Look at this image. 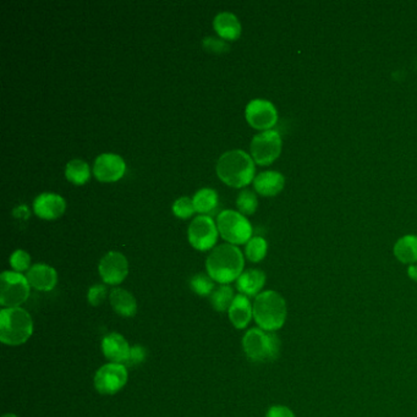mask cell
Here are the masks:
<instances>
[{"mask_svg":"<svg viewBox=\"0 0 417 417\" xmlns=\"http://www.w3.org/2000/svg\"><path fill=\"white\" fill-rule=\"evenodd\" d=\"M244 254L241 250L231 244L219 245L206 260L209 277L222 285L238 280L244 272Z\"/></svg>","mask_w":417,"mask_h":417,"instance_id":"obj_1","label":"cell"},{"mask_svg":"<svg viewBox=\"0 0 417 417\" xmlns=\"http://www.w3.org/2000/svg\"><path fill=\"white\" fill-rule=\"evenodd\" d=\"M215 172L219 179L231 188H244L254 181V161L243 149H230L219 157Z\"/></svg>","mask_w":417,"mask_h":417,"instance_id":"obj_2","label":"cell"},{"mask_svg":"<svg viewBox=\"0 0 417 417\" xmlns=\"http://www.w3.org/2000/svg\"><path fill=\"white\" fill-rule=\"evenodd\" d=\"M254 318L261 329L275 332L284 326L288 307L284 297L275 291H262L254 302Z\"/></svg>","mask_w":417,"mask_h":417,"instance_id":"obj_3","label":"cell"},{"mask_svg":"<svg viewBox=\"0 0 417 417\" xmlns=\"http://www.w3.org/2000/svg\"><path fill=\"white\" fill-rule=\"evenodd\" d=\"M32 332L33 322L27 311L11 307L0 312V341L6 345L24 344L30 339Z\"/></svg>","mask_w":417,"mask_h":417,"instance_id":"obj_4","label":"cell"},{"mask_svg":"<svg viewBox=\"0 0 417 417\" xmlns=\"http://www.w3.org/2000/svg\"><path fill=\"white\" fill-rule=\"evenodd\" d=\"M243 348L251 361H275L279 357L280 341L275 332L251 328L243 338Z\"/></svg>","mask_w":417,"mask_h":417,"instance_id":"obj_5","label":"cell"},{"mask_svg":"<svg viewBox=\"0 0 417 417\" xmlns=\"http://www.w3.org/2000/svg\"><path fill=\"white\" fill-rule=\"evenodd\" d=\"M219 234L228 244H247L252 238V225L244 214L234 209H225L217 218Z\"/></svg>","mask_w":417,"mask_h":417,"instance_id":"obj_6","label":"cell"},{"mask_svg":"<svg viewBox=\"0 0 417 417\" xmlns=\"http://www.w3.org/2000/svg\"><path fill=\"white\" fill-rule=\"evenodd\" d=\"M31 285L25 275L6 270L0 275V304L6 309L20 307L30 296Z\"/></svg>","mask_w":417,"mask_h":417,"instance_id":"obj_7","label":"cell"},{"mask_svg":"<svg viewBox=\"0 0 417 417\" xmlns=\"http://www.w3.org/2000/svg\"><path fill=\"white\" fill-rule=\"evenodd\" d=\"M283 148L281 136L277 130H268L254 135L250 151L254 163L260 165H270L279 158Z\"/></svg>","mask_w":417,"mask_h":417,"instance_id":"obj_8","label":"cell"},{"mask_svg":"<svg viewBox=\"0 0 417 417\" xmlns=\"http://www.w3.org/2000/svg\"><path fill=\"white\" fill-rule=\"evenodd\" d=\"M218 235V227L209 215H197L188 225V241L194 249L199 251L213 249Z\"/></svg>","mask_w":417,"mask_h":417,"instance_id":"obj_9","label":"cell"},{"mask_svg":"<svg viewBox=\"0 0 417 417\" xmlns=\"http://www.w3.org/2000/svg\"><path fill=\"white\" fill-rule=\"evenodd\" d=\"M245 117L251 126L256 130L268 131L278 122V111L273 103L256 98L250 101L245 108Z\"/></svg>","mask_w":417,"mask_h":417,"instance_id":"obj_10","label":"cell"},{"mask_svg":"<svg viewBox=\"0 0 417 417\" xmlns=\"http://www.w3.org/2000/svg\"><path fill=\"white\" fill-rule=\"evenodd\" d=\"M127 368L122 363H107L95 376V387L101 394L113 395L126 384Z\"/></svg>","mask_w":417,"mask_h":417,"instance_id":"obj_11","label":"cell"},{"mask_svg":"<svg viewBox=\"0 0 417 417\" xmlns=\"http://www.w3.org/2000/svg\"><path fill=\"white\" fill-rule=\"evenodd\" d=\"M98 270L106 284H120L129 275V262L122 252L109 251L99 261Z\"/></svg>","mask_w":417,"mask_h":417,"instance_id":"obj_12","label":"cell"},{"mask_svg":"<svg viewBox=\"0 0 417 417\" xmlns=\"http://www.w3.org/2000/svg\"><path fill=\"white\" fill-rule=\"evenodd\" d=\"M126 172V163L122 156L115 153H102L95 159L93 174L99 181L113 183L124 177Z\"/></svg>","mask_w":417,"mask_h":417,"instance_id":"obj_13","label":"cell"},{"mask_svg":"<svg viewBox=\"0 0 417 417\" xmlns=\"http://www.w3.org/2000/svg\"><path fill=\"white\" fill-rule=\"evenodd\" d=\"M67 208L65 199L54 193H43L33 201V211L42 219L51 220L59 218Z\"/></svg>","mask_w":417,"mask_h":417,"instance_id":"obj_14","label":"cell"},{"mask_svg":"<svg viewBox=\"0 0 417 417\" xmlns=\"http://www.w3.org/2000/svg\"><path fill=\"white\" fill-rule=\"evenodd\" d=\"M102 349L104 357H107L109 361L122 365L126 363L131 351L126 339L119 333H111L104 336Z\"/></svg>","mask_w":417,"mask_h":417,"instance_id":"obj_15","label":"cell"},{"mask_svg":"<svg viewBox=\"0 0 417 417\" xmlns=\"http://www.w3.org/2000/svg\"><path fill=\"white\" fill-rule=\"evenodd\" d=\"M26 278L33 289L40 291H51L56 288L58 281L56 270L51 265L37 263L31 267Z\"/></svg>","mask_w":417,"mask_h":417,"instance_id":"obj_16","label":"cell"},{"mask_svg":"<svg viewBox=\"0 0 417 417\" xmlns=\"http://www.w3.org/2000/svg\"><path fill=\"white\" fill-rule=\"evenodd\" d=\"M254 186L256 193L261 196L275 197L284 188V175L275 170H265L254 177Z\"/></svg>","mask_w":417,"mask_h":417,"instance_id":"obj_17","label":"cell"},{"mask_svg":"<svg viewBox=\"0 0 417 417\" xmlns=\"http://www.w3.org/2000/svg\"><path fill=\"white\" fill-rule=\"evenodd\" d=\"M213 27L220 38L225 41H235L241 35L239 19L230 11H220L214 16Z\"/></svg>","mask_w":417,"mask_h":417,"instance_id":"obj_18","label":"cell"},{"mask_svg":"<svg viewBox=\"0 0 417 417\" xmlns=\"http://www.w3.org/2000/svg\"><path fill=\"white\" fill-rule=\"evenodd\" d=\"M254 317V306L251 305L247 296L239 294L235 296L229 309V318L233 326L238 329H244L249 326Z\"/></svg>","mask_w":417,"mask_h":417,"instance_id":"obj_19","label":"cell"},{"mask_svg":"<svg viewBox=\"0 0 417 417\" xmlns=\"http://www.w3.org/2000/svg\"><path fill=\"white\" fill-rule=\"evenodd\" d=\"M265 284V275L263 270H247L243 272L236 280L238 291L245 296H257L262 293Z\"/></svg>","mask_w":417,"mask_h":417,"instance_id":"obj_20","label":"cell"},{"mask_svg":"<svg viewBox=\"0 0 417 417\" xmlns=\"http://www.w3.org/2000/svg\"><path fill=\"white\" fill-rule=\"evenodd\" d=\"M111 304L117 315L133 317L138 312V302L130 291L122 288H114L109 294Z\"/></svg>","mask_w":417,"mask_h":417,"instance_id":"obj_21","label":"cell"},{"mask_svg":"<svg viewBox=\"0 0 417 417\" xmlns=\"http://www.w3.org/2000/svg\"><path fill=\"white\" fill-rule=\"evenodd\" d=\"M394 256L404 265H416L417 263V236L416 235H404L398 240L394 249Z\"/></svg>","mask_w":417,"mask_h":417,"instance_id":"obj_22","label":"cell"},{"mask_svg":"<svg viewBox=\"0 0 417 417\" xmlns=\"http://www.w3.org/2000/svg\"><path fill=\"white\" fill-rule=\"evenodd\" d=\"M91 170L90 165L79 158L72 159L65 167V178L75 185H83L90 180Z\"/></svg>","mask_w":417,"mask_h":417,"instance_id":"obj_23","label":"cell"},{"mask_svg":"<svg viewBox=\"0 0 417 417\" xmlns=\"http://www.w3.org/2000/svg\"><path fill=\"white\" fill-rule=\"evenodd\" d=\"M195 209L199 213H209L218 206V193L211 188H199L193 197Z\"/></svg>","mask_w":417,"mask_h":417,"instance_id":"obj_24","label":"cell"},{"mask_svg":"<svg viewBox=\"0 0 417 417\" xmlns=\"http://www.w3.org/2000/svg\"><path fill=\"white\" fill-rule=\"evenodd\" d=\"M234 299V291L228 284L220 285L211 295L212 306H213L214 310L219 311V312L229 311Z\"/></svg>","mask_w":417,"mask_h":417,"instance_id":"obj_25","label":"cell"},{"mask_svg":"<svg viewBox=\"0 0 417 417\" xmlns=\"http://www.w3.org/2000/svg\"><path fill=\"white\" fill-rule=\"evenodd\" d=\"M268 243L262 236H252L245 247V254L251 262H261L267 256Z\"/></svg>","mask_w":417,"mask_h":417,"instance_id":"obj_26","label":"cell"},{"mask_svg":"<svg viewBox=\"0 0 417 417\" xmlns=\"http://www.w3.org/2000/svg\"><path fill=\"white\" fill-rule=\"evenodd\" d=\"M236 207L239 209L240 213L244 215L254 214L259 208V199L254 191L245 188L236 199Z\"/></svg>","mask_w":417,"mask_h":417,"instance_id":"obj_27","label":"cell"},{"mask_svg":"<svg viewBox=\"0 0 417 417\" xmlns=\"http://www.w3.org/2000/svg\"><path fill=\"white\" fill-rule=\"evenodd\" d=\"M190 286L197 295H212V293L214 291V280L209 277L208 273L207 275L199 273L191 278Z\"/></svg>","mask_w":417,"mask_h":417,"instance_id":"obj_28","label":"cell"},{"mask_svg":"<svg viewBox=\"0 0 417 417\" xmlns=\"http://www.w3.org/2000/svg\"><path fill=\"white\" fill-rule=\"evenodd\" d=\"M172 208H173V213L178 218L181 219L190 218L196 212L194 201H193V199L188 197V196H183V197H179L178 199H175Z\"/></svg>","mask_w":417,"mask_h":417,"instance_id":"obj_29","label":"cell"},{"mask_svg":"<svg viewBox=\"0 0 417 417\" xmlns=\"http://www.w3.org/2000/svg\"><path fill=\"white\" fill-rule=\"evenodd\" d=\"M31 256L25 250H16L10 256V265L15 272H25L30 270Z\"/></svg>","mask_w":417,"mask_h":417,"instance_id":"obj_30","label":"cell"},{"mask_svg":"<svg viewBox=\"0 0 417 417\" xmlns=\"http://www.w3.org/2000/svg\"><path fill=\"white\" fill-rule=\"evenodd\" d=\"M202 46L206 51H212V53H225L230 49L229 43L220 37H204Z\"/></svg>","mask_w":417,"mask_h":417,"instance_id":"obj_31","label":"cell"},{"mask_svg":"<svg viewBox=\"0 0 417 417\" xmlns=\"http://www.w3.org/2000/svg\"><path fill=\"white\" fill-rule=\"evenodd\" d=\"M107 294L108 291L106 285L96 284L90 288L88 294H87V299H88V302L92 306H99L101 304H103V301L106 300Z\"/></svg>","mask_w":417,"mask_h":417,"instance_id":"obj_32","label":"cell"},{"mask_svg":"<svg viewBox=\"0 0 417 417\" xmlns=\"http://www.w3.org/2000/svg\"><path fill=\"white\" fill-rule=\"evenodd\" d=\"M146 357H147V350L142 345L133 346L131 351H130V357L125 363V366L131 367L135 366V365H140L146 360Z\"/></svg>","mask_w":417,"mask_h":417,"instance_id":"obj_33","label":"cell"},{"mask_svg":"<svg viewBox=\"0 0 417 417\" xmlns=\"http://www.w3.org/2000/svg\"><path fill=\"white\" fill-rule=\"evenodd\" d=\"M267 417H296L291 409L284 405H275L267 411Z\"/></svg>","mask_w":417,"mask_h":417,"instance_id":"obj_34","label":"cell"},{"mask_svg":"<svg viewBox=\"0 0 417 417\" xmlns=\"http://www.w3.org/2000/svg\"><path fill=\"white\" fill-rule=\"evenodd\" d=\"M407 275L410 279L417 281V265H410L407 267Z\"/></svg>","mask_w":417,"mask_h":417,"instance_id":"obj_35","label":"cell"},{"mask_svg":"<svg viewBox=\"0 0 417 417\" xmlns=\"http://www.w3.org/2000/svg\"><path fill=\"white\" fill-rule=\"evenodd\" d=\"M1 417H17L14 414H6V415H3Z\"/></svg>","mask_w":417,"mask_h":417,"instance_id":"obj_36","label":"cell"}]
</instances>
